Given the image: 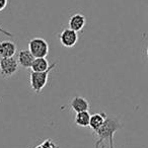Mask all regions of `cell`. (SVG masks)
Here are the masks:
<instances>
[{"mask_svg":"<svg viewBox=\"0 0 148 148\" xmlns=\"http://www.w3.org/2000/svg\"><path fill=\"white\" fill-rule=\"evenodd\" d=\"M123 128L121 120L118 117L114 116H107L103 125L95 132V148H101L103 147V142H109V148H115L114 147V135L117 131Z\"/></svg>","mask_w":148,"mask_h":148,"instance_id":"cell-1","label":"cell"},{"mask_svg":"<svg viewBox=\"0 0 148 148\" xmlns=\"http://www.w3.org/2000/svg\"><path fill=\"white\" fill-rule=\"evenodd\" d=\"M57 66V63H53L50 65L49 69L44 72H35L33 71L31 73L29 77V82H31V87L37 95H39L42 90L46 87L48 83V78H49L50 72Z\"/></svg>","mask_w":148,"mask_h":148,"instance_id":"cell-2","label":"cell"},{"mask_svg":"<svg viewBox=\"0 0 148 148\" xmlns=\"http://www.w3.org/2000/svg\"><path fill=\"white\" fill-rule=\"evenodd\" d=\"M29 50L35 58H46L49 54V44L43 38H34L29 42Z\"/></svg>","mask_w":148,"mask_h":148,"instance_id":"cell-3","label":"cell"},{"mask_svg":"<svg viewBox=\"0 0 148 148\" xmlns=\"http://www.w3.org/2000/svg\"><path fill=\"white\" fill-rule=\"evenodd\" d=\"M18 66L19 64L15 58H1L0 59V73L3 78H9L17 72Z\"/></svg>","mask_w":148,"mask_h":148,"instance_id":"cell-4","label":"cell"},{"mask_svg":"<svg viewBox=\"0 0 148 148\" xmlns=\"http://www.w3.org/2000/svg\"><path fill=\"white\" fill-rule=\"evenodd\" d=\"M59 40L62 46L66 48H72L76 45L77 41H78V34H77V32L73 31L69 27L64 29L60 33Z\"/></svg>","mask_w":148,"mask_h":148,"instance_id":"cell-5","label":"cell"},{"mask_svg":"<svg viewBox=\"0 0 148 148\" xmlns=\"http://www.w3.org/2000/svg\"><path fill=\"white\" fill-rule=\"evenodd\" d=\"M85 23H86V18L84 15L81 13H75L70 17L68 25H69V29L78 33L82 31L83 27H85Z\"/></svg>","mask_w":148,"mask_h":148,"instance_id":"cell-6","label":"cell"},{"mask_svg":"<svg viewBox=\"0 0 148 148\" xmlns=\"http://www.w3.org/2000/svg\"><path fill=\"white\" fill-rule=\"evenodd\" d=\"M70 106H71L72 111H74L75 113L88 111L89 107H90L88 101H87L86 99H84V97H79V95H76V97H74L73 99H71Z\"/></svg>","mask_w":148,"mask_h":148,"instance_id":"cell-7","label":"cell"},{"mask_svg":"<svg viewBox=\"0 0 148 148\" xmlns=\"http://www.w3.org/2000/svg\"><path fill=\"white\" fill-rule=\"evenodd\" d=\"M35 59V56L31 53L29 50H21L18 52V55H17V62H18L19 66L25 68V69L31 68Z\"/></svg>","mask_w":148,"mask_h":148,"instance_id":"cell-8","label":"cell"},{"mask_svg":"<svg viewBox=\"0 0 148 148\" xmlns=\"http://www.w3.org/2000/svg\"><path fill=\"white\" fill-rule=\"evenodd\" d=\"M16 52V45L11 41L0 42V58L13 57Z\"/></svg>","mask_w":148,"mask_h":148,"instance_id":"cell-9","label":"cell"},{"mask_svg":"<svg viewBox=\"0 0 148 148\" xmlns=\"http://www.w3.org/2000/svg\"><path fill=\"white\" fill-rule=\"evenodd\" d=\"M107 116L108 115L106 113H97V114H93L92 116H90L89 127H90L91 131H92L93 133H95V132L103 125L106 119H107Z\"/></svg>","mask_w":148,"mask_h":148,"instance_id":"cell-10","label":"cell"},{"mask_svg":"<svg viewBox=\"0 0 148 148\" xmlns=\"http://www.w3.org/2000/svg\"><path fill=\"white\" fill-rule=\"evenodd\" d=\"M50 67L49 62L46 58H36L32 64L31 68L35 72H44Z\"/></svg>","mask_w":148,"mask_h":148,"instance_id":"cell-11","label":"cell"},{"mask_svg":"<svg viewBox=\"0 0 148 148\" xmlns=\"http://www.w3.org/2000/svg\"><path fill=\"white\" fill-rule=\"evenodd\" d=\"M89 121H90V115H89L88 111L76 113L75 119H74V123L76 124L77 126H80V127L89 126Z\"/></svg>","mask_w":148,"mask_h":148,"instance_id":"cell-12","label":"cell"},{"mask_svg":"<svg viewBox=\"0 0 148 148\" xmlns=\"http://www.w3.org/2000/svg\"><path fill=\"white\" fill-rule=\"evenodd\" d=\"M34 148H60L58 146V144L56 142H54L53 139L51 138H47L44 141H42L41 143H39L38 145H36Z\"/></svg>","mask_w":148,"mask_h":148,"instance_id":"cell-13","label":"cell"},{"mask_svg":"<svg viewBox=\"0 0 148 148\" xmlns=\"http://www.w3.org/2000/svg\"><path fill=\"white\" fill-rule=\"evenodd\" d=\"M0 33L1 34H3L4 36H7V37H9V38H13V35L11 33H9L8 31H6V29H3L1 25H0Z\"/></svg>","mask_w":148,"mask_h":148,"instance_id":"cell-14","label":"cell"},{"mask_svg":"<svg viewBox=\"0 0 148 148\" xmlns=\"http://www.w3.org/2000/svg\"><path fill=\"white\" fill-rule=\"evenodd\" d=\"M7 0H0V11H2L7 6Z\"/></svg>","mask_w":148,"mask_h":148,"instance_id":"cell-15","label":"cell"},{"mask_svg":"<svg viewBox=\"0 0 148 148\" xmlns=\"http://www.w3.org/2000/svg\"><path fill=\"white\" fill-rule=\"evenodd\" d=\"M146 53H147V57H148V47H147V50H146Z\"/></svg>","mask_w":148,"mask_h":148,"instance_id":"cell-16","label":"cell"},{"mask_svg":"<svg viewBox=\"0 0 148 148\" xmlns=\"http://www.w3.org/2000/svg\"><path fill=\"white\" fill-rule=\"evenodd\" d=\"M0 59H1V58H0Z\"/></svg>","mask_w":148,"mask_h":148,"instance_id":"cell-17","label":"cell"}]
</instances>
